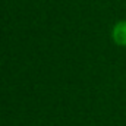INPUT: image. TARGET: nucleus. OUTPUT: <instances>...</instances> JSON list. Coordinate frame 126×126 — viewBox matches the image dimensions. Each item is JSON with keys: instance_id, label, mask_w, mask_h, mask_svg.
Returning a JSON list of instances; mask_svg holds the SVG:
<instances>
[{"instance_id": "1", "label": "nucleus", "mask_w": 126, "mask_h": 126, "mask_svg": "<svg viewBox=\"0 0 126 126\" xmlns=\"http://www.w3.org/2000/svg\"><path fill=\"white\" fill-rule=\"evenodd\" d=\"M111 37L117 46L126 47V19L116 22V25L113 27V31H111Z\"/></svg>"}]
</instances>
